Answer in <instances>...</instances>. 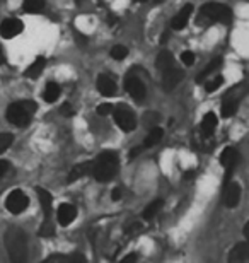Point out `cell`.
<instances>
[{
  "label": "cell",
  "mask_w": 249,
  "mask_h": 263,
  "mask_svg": "<svg viewBox=\"0 0 249 263\" xmlns=\"http://www.w3.org/2000/svg\"><path fill=\"white\" fill-rule=\"evenodd\" d=\"M220 65H222V58H220V57L214 58L210 63H208L207 67H205V69H203L202 72H200L198 75H196V82H203L205 79L208 77V75L214 74L215 70H219V69H220Z\"/></svg>",
  "instance_id": "cell-20"
},
{
  "label": "cell",
  "mask_w": 249,
  "mask_h": 263,
  "mask_svg": "<svg viewBox=\"0 0 249 263\" xmlns=\"http://www.w3.org/2000/svg\"><path fill=\"white\" fill-rule=\"evenodd\" d=\"M157 120H159L157 115H155V113H150V115L147 117V123H148V125H152V127H155V122H157Z\"/></svg>",
  "instance_id": "cell-36"
},
{
  "label": "cell",
  "mask_w": 249,
  "mask_h": 263,
  "mask_svg": "<svg viewBox=\"0 0 249 263\" xmlns=\"http://www.w3.org/2000/svg\"><path fill=\"white\" fill-rule=\"evenodd\" d=\"M55 234V227L51 224V219L50 217H45V222H43L41 229H39V236H53Z\"/></svg>",
  "instance_id": "cell-30"
},
{
  "label": "cell",
  "mask_w": 249,
  "mask_h": 263,
  "mask_svg": "<svg viewBox=\"0 0 249 263\" xmlns=\"http://www.w3.org/2000/svg\"><path fill=\"white\" fill-rule=\"evenodd\" d=\"M155 2H157V3H160V2H164V0H155Z\"/></svg>",
  "instance_id": "cell-42"
},
{
  "label": "cell",
  "mask_w": 249,
  "mask_h": 263,
  "mask_svg": "<svg viewBox=\"0 0 249 263\" xmlns=\"http://www.w3.org/2000/svg\"><path fill=\"white\" fill-rule=\"evenodd\" d=\"M36 103L33 101H21V103H12L7 108V120L15 127H24L29 123L31 117L36 111Z\"/></svg>",
  "instance_id": "cell-4"
},
{
  "label": "cell",
  "mask_w": 249,
  "mask_h": 263,
  "mask_svg": "<svg viewBox=\"0 0 249 263\" xmlns=\"http://www.w3.org/2000/svg\"><path fill=\"white\" fill-rule=\"evenodd\" d=\"M249 258V245L248 243H238L229 253V262H239L244 263Z\"/></svg>",
  "instance_id": "cell-14"
},
{
  "label": "cell",
  "mask_w": 249,
  "mask_h": 263,
  "mask_svg": "<svg viewBox=\"0 0 249 263\" xmlns=\"http://www.w3.org/2000/svg\"><path fill=\"white\" fill-rule=\"evenodd\" d=\"M5 62V58H3V53H2V48H0V65Z\"/></svg>",
  "instance_id": "cell-41"
},
{
  "label": "cell",
  "mask_w": 249,
  "mask_h": 263,
  "mask_svg": "<svg viewBox=\"0 0 249 263\" xmlns=\"http://www.w3.org/2000/svg\"><path fill=\"white\" fill-rule=\"evenodd\" d=\"M241 200V185L239 183H229L226 185V195H224V203L229 209H234Z\"/></svg>",
  "instance_id": "cell-12"
},
{
  "label": "cell",
  "mask_w": 249,
  "mask_h": 263,
  "mask_svg": "<svg viewBox=\"0 0 249 263\" xmlns=\"http://www.w3.org/2000/svg\"><path fill=\"white\" fill-rule=\"evenodd\" d=\"M172 63H174V58H172V53L171 51H160L159 53V57L157 60H155V67H157L159 70H167V69H171L172 67Z\"/></svg>",
  "instance_id": "cell-21"
},
{
  "label": "cell",
  "mask_w": 249,
  "mask_h": 263,
  "mask_svg": "<svg viewBox=\"0 0 249 263\" xmlns=\"http://www.w3.org/2000/svg\"><path fill=\"white\" fill-rule=\"evenodd\" d=\"M48 262H63V263H84L86 258L82 255H51Z\"/></svg>",
  "instance_id": "cell-23"
},
{
  "label": "cell",
  "mask_w": 249,
  "mask_h": 263,
  "mask_svg": "<svg viewBox=\"0 0 249 263\" xmlns=\"http://www.w3.org/2000/svg\"><path fill=\"white\" fill-rule=\"evenodd\" d=\"M75 217H77V209H75L74 205H70V203H62L57 212V221L60 226L67 227L70 226L72 222L75 221Z\"/></svg>",
  "instance_id": "cell-10"
},
{
  "label": "cell",
  "mask_w": 249,
  "mask_h": 263,
  "mask_svg": "<svg viewBox=\"0 0 249 263\" xmlns=\"http://www.w3.org/2000/svg\"><path fill=\"white\" fill-rule=\"evenodd\" d=\"M80 2H82V0H77V3H80Z\"/></svg>",
  "instance_id": "cell-44"
},
{
  "label": "cell",
  "mask_w": 249,
  "mask_h": 263,
  "mask_svg": "<svg viewBox=\"0 0 249 263\" xmlns=\"http://www.w3.org/2000/svg\"><path fill=\"white\" fill-rule=\"evenodd\" d=\"M238 108H239V101H236V99H232V98H227L226 101L222 103V117L224 118L234 117Z\"/></svg>",
  "instance_id": "cell-24"
},
{
  "label": "cell",
  "mask_w": 249,
  "mask_h": 263,
  "mask_svg": "<svg viewBox=\"0 0 249 263\" xmlns=\"http://www.w3.org/2000/svg\"><path fill=\"white\" fill-rule=\"evenodd\" d=\"M217 129V117H215V113H207L203 117L202 120V133H203V137H212L214 135V132Z\"/></svg>",
  "instance_id": "cell-17"
},
{
  "label": "cell",
  "mask_w": 249,
  "mask_h": 263,
  "mask_svg": "<svg viewBox=\"0 0 249 263\" xmlns=\"http://www.w3.org/2000/svg\"><path fill=\"white\" fill-rule=\"evenodd\" d=\"M60 96V86L57 82H48L45 91H43V99L46 103H55Z\"/></svg>",
  "instance_id": "cell-22"
},
{
  "label": "cell",
  "mask_w": 249,
  "mask_h": 263,
  "mask_svg": "<svg viewBox=\"0 0 249 263\" xmlns=\"http://www.w3.org/2000/svg\"><path fill=\"white\" fill-rule=\"evenodd\" d=\"M22 31H24V24L19 19H5V21L0 24V36L5 39L15 38Z\"/></svg>",
  "instance_id": "cell-9"
},
{
  "label": "cell",
  "mask_w": 249,
  "mask_h": 263,
  "mask_svg": "<svg viewBox=\"0 0 249 263\" xmlns=\"http://www.w3.org/2000/svg\"><path fill=\"white\" fill-rule=\"evenodd\" d=\"M27 205H29V198H27V195L24 193L22 190L10 191L9 197H7V200H5L7 210H9L10 214H14V215L22 214L24 210L27 209Z\"/></svg>",
  "instance_id": "cell-6"
},
{
  "label": "cell",
  "mask_w": 249,
  "mask_h": 263,
  "mask_svg": "<svg viewBox=\"0 0 249 263\" xmlns=\"http://www.w3.org/2000/svg\"><path fill=\"white\" fill-rule=\"evenodd\" d=\"M62 115L63 117H74V108H72L70 105H68V103H65V105L62 106Z\"/></svg>",
  "instance_id": "cell-34"
},
{
  "label": "cell",
  "mask_w": 249,
  "mask_h": 263,
  "mask_svg": "<svg viewBox=\"0 0 249 263\" xmlns=\"http://www.w3.org/2000/svg\"><path fill=\"white\" fill-rule=\"evenodd\" d=\"M120 169V159L118 154L111 152V150H106L96 159V162L92 164V173H94V178L98 179L99 183H108L111 181L116 173Z\"/></svg>",
  "instance_id": "cell-1"
},
{
  "label": "cell",
  "mask_w": 249,
  "mask_h": 263,
  "mask_svg": "<svg viewBox=\"0 0 249 263\" xmlns=\"http://www.w3.org/2000/svg\"><path fill=\"white\" fill-rule=\"evenodd\" d=\"M191 14H193V5L188 3V5H184L183 9L174 15V19H172V22H171L172 29H176V31L184 29V27L188 26V22H190Z\"/></svg>",
  "instance_id": "cell-13"
},
{
  "label": "cell",
  "mask_w": 249,
  "mask_h": 263,
  "mask_svg": "<svg viewBox=\"0 0 249 263\" xmlns=\"http://www.w3.org/2000/svg\"><path fill=\"white\" fill-rule=\"evenodd\" d=\"M167 38H169V31H166V33L162 34V38H160V43H166Z\"/></svg>",
  "instance_id": "cell-39"
},
{
  "label": "cell",
  "mask_w": 249,
  "mask_h": 263,
  "mask_svg": "<svg viewBox=\"0 0 249 263\" xmlns=\"http://www.w3.org/2000/svg\"><path fill=\"white\" fill-rule=\"evenodd\" d=\"M162 205H164V202H162V200H155V202H152L150 205H147V207H145V210H143L142 217L145 219V221H150V219H154L155 215H157V214L160 212Z\"/></svg>",
  "instance_id": "cell-26"
},
{
  "label": "cell",
  "mask_w": 249,
  "mask_h": 263,
  "mask_svg": "<svg viewBox=\"0 0 249 263\" xmlns=\"http://www.w3.org/2000/svg\"><path fill=\"white\" fill-rule=\"evenodd\" d=\"M244 236H246V238H249V224H246V226H244Z\"/></svg>",
  "instance_id": "cell-40"
},
{
  "label": "cell",
  "mask_w": 249,
  "mask_h": 263,
  "mask_svg": "<svg viewBox=\"0 0 249 263\" xmlns=\"http://www.w3.org/2000/svg\"><path fill=\"white\" fill-rule=\"evenodd\" d=\"M115 106L111 105V103H101L98 108H96V111H98V115H101V117H106V115L113 113Z\"/></svg>",
  "instance_id": "cell-32"
},
{
  "label": "cell",
  "mask_w": 249,
  "mask_h": 263,
  "mask_svg": "<svg viewBox=\"0 0 249 263\" xmlns=\"http://www.w3.org/2000/svg\"><path fill=\"white\" fill-rule=\"evenodd\" d=\"M181 60H183V63L184 65H193V63H195V53H193V51H183L181 53Z\"/></svg>",
  "instance_id": "cell-33"
},
{
  "label": "cell",
  "mask_w": 249,
  "mask_h": 263,
  "mask_svg": "<svg viewBox=\"0 0 249 263\" xmlns=\"http://www.w3.org/2000/svg\"><path fill=\"white\" fill-rule=\"evenodd\" d=\"M110 55L113 60H124V57H128V48L123 45H115L111 48Z\"/></svg>",
  "instance_id": "cell-28"
},
{
  "label": "cell",
  "mask_w": 249,
  "mask_h": 263,
  "mask_svg": "<svg viewBox=\"0 0 249 263\" xmlns=\"http://www.w3.org/2000/svg\"><path fill=\"white\" fill-rule=\"evenodd\" d=\"M183 77H184L183 70L174 69V67H171V69L164 70V77H162V87H164V91H172L179 82L183 81Z\"/></svg>",
  "instance_id": "cell-11"
},
{
  "label": "cell",
  "mask_w": 249,
  "mask_h": 263,
  "mask_svg": "<svg viewBox=\"0 0 249 263\" xmlns=\"http://www.w3.org/2000/svg\"><path fill=\"white\" fill-rule=\"evenodd\" d=\"M5 248L9 251V257L12 262H26L27 258V239L26 234L19 227H9L5 231Z\"/></svg>",
  "instance_id": "cell-2"
},
{
  "label": "cell",
  "mask_w": 249,
  "mask_h": 263,
  "mask_svg": "<svg viewBox=\"0 0 249 263\" xmlns=\"http://www.w3.org/2000/svg\"><path fill=\"white\" fill-rule=\"evenodd\" d=\"M224 84V77L222 75H219V77L212 79V81H208L207 84H205V91H207L208 94L210 93H215L217 89H220V86Z\"/></svg>",
  "instance_id": "cell-29"
},
{
  "label": "cell",
  "mask_w": 249,
  "mask_h": 263,
  "mask_svg": "<svg viewBox=\"0 0 249 263\" xmlns=\"http://www.w3.org/2000/svg\"><path fill=\"white\" fill-rule=\"evenodd\" d=\"M138 2H147V0H138Z\"/></svg>",
  "instance_id": "cell-43"
},
{
  "label": "cell",
  "mask_w": 249,
  "mask_h": 263,
  "mask_svg": "<svg viewBox=\"0 0 249 263\" xmlns=\"http://www.w3.org/2000/svg\"><path fill=\"white\" fill-rule=\"evenodd\" d=\"M38 197H39V203H41L43 212H45V217H50L51 210H53V197H51V193L43 188H38Z\"/></svg>",
  "instance_id": "cell-18"
},
{
  "label": "cell",
  "mask_w": 249,
  "mask_h": 263,
  "mask_svg": "<svg viewBox=\"0 0 249 263\" xmlns=\"http://www.w3.org/2000/svg\"><path fill=\"white\" fill-rule=\"evenodd\" d=\"M238 161H239V152L234 147H227V149H224V152L220 154V164L226 169V183L231 179L236 166H238Z\"/></svg>",
  "instance_id": "cell-7"
},
{
  "label": "cell",
  "mask_w": 249,
  "mask_h": 263,
  "mask_svg": "<svg viewBox=\"0 0 249 263\" xmlns=\"http://www.w3.org/2000/svg\"><path fill=\"white\" fill-rule=\"evenodd\" d=\"M98 91L104 96H113L116 93V84L113 79L108 75H99L98 77Z\"/></svg>",
  "instance_id": "cell-16"
},
{
  "label": "cell",
  "mask_w": 249,
  "mask_h": 263,
  "mask_svg": "<svg viewBox=\"0 0 249 263\" xmlns=\"http://www.w3.org/2000/svg\"><path fill=\"white\" fill-rule=\"evenodd\" d=\"M162 135H164L162 129H159V127H154V129L150 130V133L147 135L145 142H143V147H154V145H157V143L162 140Z\"/></svg>",
  "instance_id": "cell-25"
},
{
  "label": "cell",
  "mask_w": 249,
  "mask_h": 263,
  "mask_svg": "<svg viewBox=\"0 0 249 263\" xmlns=\"http://www.w3.org/2000/svg\"><path fill=\"white\" fill-rule=\"evenodd\" d=\"M45 67H46V60H45V57H38L33 63H31L29 67H27L26 72H24V75H26L27 79H38L39 75L43 74Z\"/></svg>",
  "instance_id": "cell-15"
},
{
  "label": "cell",
  "mask_w": 249,
  "mask_h": 263,
  "mask_svg": "<svg viewBox=\"0 0 249 263\" xmlns=\"http://www.w3.org/2000/svg\"><path fill=\"white\" fill-rule=\"evenodd\" d=\"M138 260V255H135V253H131V255H128V257H124L122 263H133Z\"/></svg>",
  "instance_id": "cell-35"
},
{
  "label": "cell",
  "mask_w": 249,
  "mask_h": 263,
  "mask_svg": "<svg viewBox=\"0 0 249 263\" xmlns=\"http://www.w3.org/2000/svg\"><path fill=\"white\" fill-rule=\"evenodd\" d=\"M124 87H126V91L130 93V96L136 103L143 101V98H145V84L140 81L138 77H135V75H126V79H124Z\"/></svg>",
  "instance_id": "cell-8"
},
{
  "label": "cell",
  "mask_w": 249,
  "mask_h": 263,
  "mask_svg": "<svg viewBox=\"0 0 249 263\" xmlns=\"http://www.w3.org/2000/svg\"><path fill=\"white\" fill-rule=\"evenodd\" d=\"M12 142H14V135L12 133H0V154L5 152L12 145Z\"/></svg>",
  "instance_id": "cell-31"
},
{
  "label": "cell",
  "mask_w": 249,
  "mask_h": 263,
  "mask_svg": "<svg viewBox=\"0 0 249 263\" xmlns=\"http://www.w3.org/2000/svg\"><path fill=\"white\" fill-rule=\"evenodd\" d=\"M231 19H232V10L229 7L217 2H210V3H205L202 9H200L198 24L231 22Z\"/></svg>",
  "instance_id": "cell-3"
},
{
  "label": "cell",
  "mask_w": 249,
  "mask_h": 263,
  "mask_svg": "<svg viewBox=\"0 0 249 263\" xmlns=\"http://www.w3.org/2000/svg\"><path fill=\"white\" fill-rule=\"evenodd\" d=\"M111 198H113V200H120V198H122V190L116 188V190L111 191Z\"/></svg>",
  "instance_id": "cell-38"
},
{
  "label": "cell",
  "mask_w": 249,
  "mask_h": 263,
  "mask_svg": "<svg viewBox=\"0 0 249 263\" xmlns=\"http://www.w3.org/2000/svg\"><path fill=\"white\" fill-rule=\"evenodd\" d=\"M24 10L29 14H38L45 9V0H24Z\"/></svg>",
  "instance_id": "cell-27"
},
{
  "label": "cell",
  "mask_w": 249,
  "mask_h": 263,
  "mask_svg": "<svg viewBox=\"0 0 249 263\" xmlns=\"http://www.w3.org/2000/svg\"><path fill=\"white\" fill-rule=\"evenodd\" d=\"M7 167H9V162H7V161H0V178L5 174Z\"/></svg>",
  "instance_id": "cell-37"
},
{
  "label": "cell",
  "mask_w": 249,
  "mask_h": 263,
  "mask_svg": "<svg viewBox=\"0 0 249 263\" xmlns=\"http://www.w3.org/2000/svg\"><path fill=\"white\" fill-rule=\"evenodd\" d=\"M91 169H92L91 162H80V164L74 166V169H72L70 174H68V183H74V181H77L79 178H82V176H86V174H89Z\"/></svg>",
  "instance_id": "cell-19"
},
{
  "label": "cell",
  "mask_w": 249,
  "mask_h": 263,
  "mask_svg": "<svg viewBox=\"0 0 249 263\" xmlns=\"http://www.w3.org/2000/svg\"><path fill=\"white\" fill-rule=\"evenodd\" d=\"M115 113V122L123 132H133L136 129V118L133 111L126 106H118L113 110Z\"/></svg>",
  "instance_id": "cell-5"
}]
</instances>
